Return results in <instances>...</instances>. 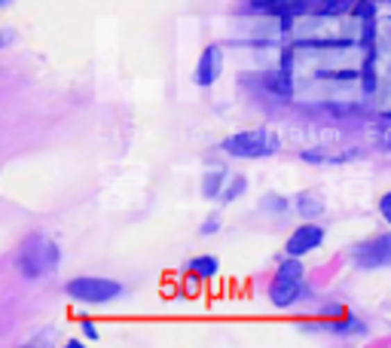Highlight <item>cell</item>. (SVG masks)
<instances>
[{
    "label": "cell",
    "instance_id": "cell-1",
    "mask_svg": "<svg viewBox=\"0 0 391 348\" xmlns=\"http://www.w3.org/2000/svg\"><path fill=\"white\" fill-rule=\"evenodd\" d=\"M224 150L233 153L239 159H263V156H272V153L281 150V141L266 129H254V131H239V135L226 138L224 141Z\"/></svg>",
    "mask_w": 391,
    "mask_h": 348
},
{
    "label": "cell",
    "instance_id": "cell-2",
    "mask_svg": "<svg viewBox=\"0 0 391 348\" xmlns=\"http://www.w3.org/2000/svg\"><path fill=\"white\" fill-rule=\"evenodd\" d=\"M22 272L37 278L43 272H56L58 269V247L52 242H46L40 235H31L25 245H22V257H19Z\"/></svg>",
    "mask_w": 391,
    "mask_h": 348
},
{
    "label": "cell",
    "instance_id": "cell-3",
    "mask_svg": "<svg viewBox=\"0 0 391 348\" xmlns=\"http://www.w3.org/2000/svg\"><path fill=\"white\" fill-rule=\"evenodd\" d=\"M269 293H272V303L278 308L294 306L297 299H300V293H303V263L297 257L281 263V269L272 278V290Z\"/></svg>",
    "mask_w": 391,
    "mask_h": 348
},
{
    "label": "cell",
    "instance_id": "cell-4",
    "mask_svg": "<svg viewBox=\"0 0 391 348\" xmlns=\"http://www.w3.org/2000/svg\"><path fill=\"white\" fill-rule=\"evenodd\" d=\"M67 293L83 303H110L122 293V284L110 281V278H74L67 284Z\"/></svg>",
    "mask_w": 391,
    "mask_h": 348
},
{
    "label": "cell",
    "instance_id": "cell-5",
    "mask_svg": "<svg viewBox=\"0 0 391 348\" xmlns=\"http://www.w3.org/2000/svg\"><path fill=\"white\" fill-rule=\"evenodd\" d=\"M355 260L358 266L367 269H379V266H391V232L388 235H376L370 242L355 247Z\"/></svg>",
    "mask_w": 391,
    "mask_h": 348
},
{
    "label": "cell",
    "instance_id": "cell-6",
    "mask_svg": "<svg viewBox=\"0 0 391 348\" xmlns=\"http://www.w3.org/2000/svg\"><path fill=\"white\" fill-rule=\"evenodd\" d=\"M321 242H324V229L306 223V226H300L294 235L288 238V254L290 257H303V254H309L312 247H318Z\"/></svg>",
    "mask_w": 391,
    "mask_h": 348
},
{
    "label": "cell",
    "instance_id": "cell-7",
    "mask_svg": "<svg viewBox=\"0 0 391 348\" xmlns=\"http://www.w3.org/2000/svg\"><path fill=\"white\" fill-rule=\"evenodd\" d=\"M220 67H224V52H220L217 46H208V49L202 52V58H199V65H196V83L199 86H211V83L220 76Z\"/></svg>",
    "mask_w": 391,
    "mask_h": 348
},
{
    "label": "cell",
    "instance_id": "cell-8",
    "mask_svg": "<svg viewBox=\"0 0 391 348\" xmlns=\"http://www.w3.org/2000/svg\"><path fill=\"white\" fill-rule=\"evenodd\" d=\"M358 150H306L303 159L309 162H346V159H355Z\"/></svg>",
    "mask_w": 391,
    "mask_h": 348
},
{
    "label": "cell",
    "instance_id": "cell-9",
    "mask_svg": "<svg viewBox=\"0 0 391 348\" xmlns=\"http://www.w3.org/2000/svg\"><path fill=\"white\" fill-rule=\"evenodd\" d=\"M190 266H193V272L202 275V278H214V275H217V260H214V257H196Z\"/></svg>",
    "mask_w": 391,
    "mask_h": 348
},
{
    "label": "cell",
    "instance_id": "cell-10",
    "mask_svg": "<svg viewBox=\"0 0 391 348\" xmlns=\"http://www.w3.org/2000/svg\"><path fill=\"white\" fill-rule=\"evenodd\" d=\"M297 208H300V214H306V217H315V214H321V202L312 196H300L297 199Z\"/></svg>",
    "mask_w": 391,
    "mask_h": 348
},
{
    "label": "cell",
    "instance_id": "cell-11",
    "mask_svg": "<svg viewBox=\"0 0 391 348\" xmlns=\"http://www.w3.org/2000/svg\"><path fill=\"white\" fill-rule=\"evenodd\" d=\"M220 183H224V172H214V174L205 177V196H217Z\"/></svg>",
    "mask_w": 391,
    "mask_h": 348
},
{
    "label": "cell",
    "instance_id": "cell-12",
    "mask_svg": "<svg viewBox=\"0 0 391 348\" xmlns=\"http://www.w3.org/2000/svg\"><path fill=\"white\" fill-rule=\"evenodd\" d=\"M266 86H272V92H278V95H288V89H290V83H288V74L269 76V80H266Z\"/></svg>",
    "mask_w": 391,
    "mask_h": 348
},
{
    "label": "cell",
    "instance_id": "cell-13",
    "mask_svg": "<svg viewBox=\"0 0 391 348\" xmlns=\"http://www.w3.org/2000/svg\"><path fill=\"white\" fill-rule=\"evenodd\" d=\"M351 13L361 15V19H373V3H370V0H361V3L351 6Z\"/></svg>",
    "mask_w": 391,
    "mask_h": 348
},
{
    "label": "cell",
    "instance_id": "cell-14",
    "mask_svg": "<svg viewBox=\"0 0 391 348\" xmlns=\"http://www.w3.org/2000/svg\"><path fill=\"white\" fill-rule=\"evenodd\" d=\"M244 187H248V183H244V177H235V181H233V187H229V190L224 192V199H226V202H229V199H235V196H239V192H242Z\"/></svg>",
    "mask_w": 391,
    "mask_h": 348
},
{
    "label": "cell",
    "instance_id": "cell-15",
    "mask_svg": "<svg viewBox=\"0 0 391 348\" xmlns=\"http://www.w3.org/2000/svg\"><path fill=\"white\" fill-rule=\"evenodd\" d=\"M349 3H351V0H331V3L324 6V13H327V15H333L336 10H342V6H349Z\"/></svg>",
    "mask_w": 391,
    "mask_h": 348
},
{
    "label": "cell",
    "instance_id": "cell-16",
    "mask_svg": "<svg viewBox=\"0 0 391 348\" xmlns=\"http://www.w3.org/2000/svg\"><path fill=\"white\" fill-rule=\"evenodd\" d=\"M379 211H382V217H385V220H391V192H388V196H382Z\"/></svg>",
    "mask_w": 391,
    "mask_h": 348
},
{
    "label": "cell",
    "instance_id": "cell-17",
    "mask_svg": "<svg viewBox=\"0 0 391 348\" xmlns=\"http://www.w3.org/2000/svg\"><path fill=\"white\" fill-rule=\"evenodd\" d=\"M83 333H86V339H98V330L92 321H83Z\"/></svg>",
    "mask_w": 391,
    "mask_h": 348
}]
</instances>
